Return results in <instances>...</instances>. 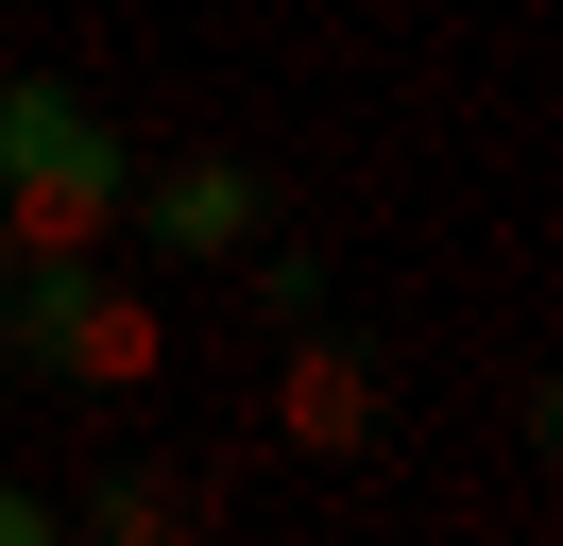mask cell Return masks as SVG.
I'll use <instances>...</instances> for the list:
<instances>
[{
  "label": "cell",
  "mask_w": 563,
  "mask_h": 546,
  "mask_svg": "<svg viewBox=\"0 0 563 546\" xmlns=\"http://www.w3.org/2000/svg\"><path fill=\"white\" fill-rule=\"evenodd\" d=\"M120 222H137L172 273H206V256H240V239H274V171L256 154H137Z\"/></svg>",
  "instance_id": "cell-3"
},
{
  "label": "cell",
  "mask_w": 563,
  "mask_h": 546,
  "mask_svg": "<svg viewBox=\"0 0 563 546\" xmlns=\"http://www.w3.org/2000/svg\"><path fill=\"white\" fill-rule=\"evenodd\" d=\"M274 427L308 444V461H358V444H376V359H358V341L324 325V307L290 325V375H274Z\"/></svg>",
  "instance_id": "cell-4"
},
{
  "label": "cell",
  "mask_w": 563,
  "mask_h": 546,
  "mask_svg": "<svg viewBox=\"0 0 563 546\" xmlns=\"http://www.w3.org/2000/svg\"><path fill=\"white\" fill-rule=\"evenodd\" d=\"M188 512H206V478H172V461H103L86 478V529L103 546H154V529H188Z\"/></svg>",
  "instance_id": "cell-5"
},
{
  "label": "cell",
  "mask_w": 563,
  "mask_h": 546,
  "mask_svg": "<svg viewBox=\"0 0 563 546\" xmlns=\"http://www.w3.org/2000/svg\"><path fill=\"white\" fill-rule=\"evenodd\" d=\"M240 256H256V239H240ZM308 307H324V256L274 239V256H256V325H308Z\"/></svg>",
  "instance_id": "cell-6"
},
{
  "label": "cell",
  "mask_w": 563,
  "mask_h": 546,
  "mask_svg": "<svg viewBox=\"0 0 563 546\" xmlns=\"http://www.w3.org/2000/svg\"><path fill=\"white\" fill-rule=\"evenodd\" d=\"M0 546H52V495H35V478H0Z\"/></svg>",
  "instance_id": "cell-7"
},
{
  "label": "cell",
  "mask_w": 563,
  "mask_h": 546,
  "mask_svg": "<svg viewBox=\"0 0 563 546\" xmlns=\"http://www.w3.org/2000/svg\"><path fill=\"white\" fill-rule=\"evenodd\" d=\"M137 154L103 136V102L52 86V68H0V239L18 256H103Z\"/></svg>",
  "instance_id": "cell-1"
},
{
  "label": "cell",
  "mask_w": 563,
  "mask_h": 546,
  "mask_svg": "<svg viewBox=\"0 0 563 546\" xmlns=\"http://www.w3.org/2000/svg\"><path fill=\"white\" fill-rule=\"evenodd\" d=\"M0 393H18V359H0Z\"/></svg>",
  "instance_id": "cell-8"
},
{
  "label": "cell",
  "mask_w": 563,
  "mask_h": 546,
  "mask_svg": "<svg viewBox=\"0 0 563 546\" xmlns=\"http://www.w3.org/2000/svg\"><path fill=\"white\" fill-rule=\"evenodd\" d=\"M0 359H18V375H69V393H137V375L172 359V325H154L103 256H18V273H0Z\"/></svg>",
  "instance_id": "cell-2"
}]
</instances>
